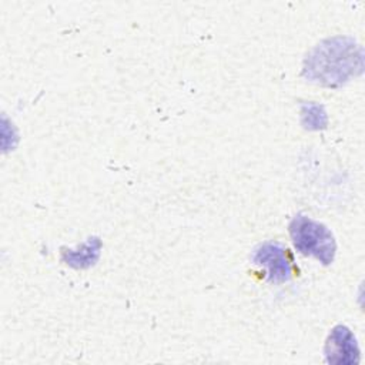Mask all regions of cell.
Segmentation results:
<instances>
[{
  "mask_svg": "<svg viewBox=\"0 0 365 365\" xmlns=\"http://www.w3.org/2000/svg\"><path fill=\"white\" fill-rule=\"evenodd\" d=\"M288 231L298 252L314 257L324 265L332 264L336 254V242L327 225L304 214H298L291 220Z\"/></svg>",
  "mask_w": 365,
  "mask_h": 365,
  "instance_id": "2",
  "label": "cell"
},
{
  "mask_svg": "<svg viewBox=\"0 0 365 365\" xmlns=\"http://www.w3.org/2000/svg\"><path fill=\"white\" fill-rule=\"evenodd\" d=\"M251 261L255 265L267 268V279L271 284H281L288 281L294 272L292 257L287 247L279 242L259 244L252 255Z\"/></svg>",
  "mask_w": 365,
  "mask_h": 365,
  "instance_id": "3",
  "label": "cell"
},
{
  "mask_svg": "<svg viewBox=\"0 0 365 365\" xmlns=\"http://www.w3.org/2000/svg\"><path fill=\"white\" fill-rule=\"evenodd\" d=\"M101 248V240L97 237H91L77 248H63L61 261L71 268L86 269L93 267L98 261Z\"/></svg>",
  "mask_w": 365,
  "mask_h": 365,
  "instance_id": "5",
  "label": "cell"
},
{
  "mask_svg": "<svg viewBox=\"0 0 365 365\" xmlns=\"http://www.w3.org/2000/svg\"><path fill=\"white\" fill-rule=\"evenodd\" d=\"M362 71V46L345 36L331 37L317 44L302 66L304 78L325 87H339Z\"/></svg>",
  "mask_w": 365,
  "mask_h": 365,
  "instance_id": "1",
  "label": "cell"
},
{
  "mask_svg": "<svg viewBox=\"0 0 365 365\" xmlns=\"http://www.w3.org/2000/svg\"><path fill=\"white\" fill-rule=\"evenodd\" d=\"M301 124L305 130L318 131L328 125V115L325 108L317 103H304L301 106Z\"/></svg>",
  "mask_w": 365,
  "mask_h": 365,
  "instance_id": "6",
  "label": "cell"
},
{
  "mask_svg": "<svg viewBox=\"0 0 365 365\" xmlns=\"http://www.w3.org/2000/svg\"><path fill=\"white\" fill-rule=\"evenodd\" d=\"M324 355L328 364L354 365L361 359V349L352 331L345 325H336L328 334Z\"/></svg>",
  "mask_w": 365,
  "mask_h": 365,
  "instance_id": "4",
  "label": "cell"
}]
</instances>
